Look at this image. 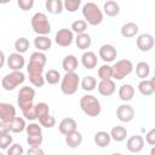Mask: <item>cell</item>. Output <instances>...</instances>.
<instances>
[{
	"instance_id": "cell-1",
	"label": "cell",
	"mask_w": 155,
	"mask_h": 155,
	"mask_svg": "<svg viewBox=\"0 0 155 155\" xmlns=\"http://www.w3.org/2000/svg\"><path fill=\"white\" fill-rule=\"evenodd\" d=\"M81 12L85 18L84 21L90 25H99L103 22V12L98 7V5L94 2L90 1V2L84 4Z\"/></svg>"
},
{
	"instance_id": "cell-2",
	"label": "cell",
	"mask_w": 155,
	"mask_h": 155,
	"mask_svg": "<svg viewBox=\"0 0 155 155\" xmlns=\"http://www.w3.org/2000/svg\"><path fill=\"white\" fill-rule=\"evenodd\" d=\"M80 108L90 117H97L102 113V105L97 97L92 94H85L80 98Z\"/></svg>"
},
{
	"instance_id": "cell-3",
	"label": "cell",
	"mask_w": 155,
	"mask_h": 155,
	"mask_svg": "<svg viewBox=\"0 0 155 155\" xmlns=\"http://www.w3.org/2000/svg\"><path fill=\"white\" fill-rule=\"evenodd\" d=\"M31 29L36 35H45L47 36L51 33V23L47 16L42 12H36L33 15L30 19Z\"/></svg>"
},
{
	"instance_id": "cell-4",
	"label": "cell",
	"mask_w": 155,
	"mask_h": 155,
	"mask_svg": "<svg viewBox=\"0 0 155 155\" xmlns=\"http://www.w3.org/2000/svg\"><path fill=\"white\" fill-rule=\"evenodd\" d=\"M79 85L80 78L76 73H65L61 81V91L67 96H71L78 91Z\"/></svg>"
},
{
	"instance_id": "cell-5",
	"label": "cell",
	"mask_w": 155,
	"mask_h": 155,
	"mask_svg": "<svg viewBox=\"0 0 155 155\" xmlns=\"http://www.w3.org/2000/svg\"><path fill=\"white\" fill-rule=\"evenodd\" d=\"M25 132H27V143L29 147L35 148V147L41 145V143L44 140V136H42L41 126L39 124L30 122L29 125H27Z\"/></svg>"
},
{
	"instance_id": "cell-6",
	"label": "cell",
	"mask_w": 155,
	"mask_h": 155,
	"mask_svg": "<svg viewBox=\"0 0 155 155\" xmlns=\"http://www.w3.org/2000/svg\"><path fill=\"white\" fill-rule=\"evenodd\" d=\"M25 80V75L22 71H11L6 74L1 80V87L5 91H13L16 87L22 85Z\"/></svg>"
},
{
	"instance_id": "cell-7",
	"label": "cell",
	"mask_w": 155,
	"mask_h": 155,
	"mask_svg": "<svg viewBox=\"0 0 155 155\" xmlns=\"http://www.w3.org/2000/svg\"><path fill=\"white\" fill-rule=\"evenodd\" d=\"M111 68H113V79L122 80L133 71V63L130 59H120L114 65H111Z\"/></svg>"
},
{
	"instance_id": "cell-8",
	"label": "cell",
	"mask_w": 155,
	"mask_h": 155,
	"mask_svg": "<svg viewBox=\"0 0 155 155\" xmlns=\"http://www.w3.org/2000/svg\"><path fill=\"white\" fill-rule=\"evenodd\" d=\"M34 98H35V90L29 86H23L19 92H18V98H17V104L21 110L34 105Z\"/></svg>"
},
{
	"instance_id": "cell-9",
	"label": "cell",
	"mask_w": 155,
	"mask_h": 155,
	"mask_svg": "<svg viewBox=\"0 0 155 155\" xmlns=\"http://www.w3.org/2000/svg\"><path fill=\"white\" fill-rule=\"evenodd\" d=\"M74 41V33L68 28L59 29L54 35V42L61 47H68Z\"/></svg>"
},
{
	"instance_id": "cell-10",
	"label": "cell",
	"mask_w": 155,
	"mask_h": 155,
	"mask_svg": "<svg viewBox=\"0 0 155 155\" xmlns=\"http://www.w3.org/2000/svg\"><path fill=\"white\" fill-rule=\"evenodd\" d=\"M98 54H99V58L108 64L115 61V58L117 57V51L111 44H104L99 47Z\"/></svg>"
},
{
	"instance_id": "cell-11",
	"label": "cell",
	"mask_w": 155,
	"mask_h": 155,
	"mask_svg": "<svg viewBox=\"0 0 155 155\" xmlns=\"http://www.w3.org/2000/svg\"><path fill=\"white\" fill-rule=\"evenodd\" d=\"M6 63H7V67L12 71H21L22 68L25 65V59H24L23 54L13 52L6 58Z\"/></svg>"
},
{
	"instance_id": "cell-12",
	"label": "cell",
	"mask_w": 155,
	"mask_h": 155,
	"mask_svg": "<svg viewBox=\"0 0 155 155\" xmlns=\"http://www.w3.org/2000/svg\"><path fill=\"white\" fill-rule=\"evenodd\" d=\"M116 117L121 122H130L134 119V109L130 104H121L116 109Z\"/></svg>"
},
{
	"instance_id": "cell-13",
	"label": "cell",
	"mask_w": 155,
	"mask_h": 155,
	"mask_svg": "<svg viewBox=\"0 0 155 155\" xmlns=\"http://www.w3.org/2000/svg\"><path fill=\"white\" fill-rule=\"evenodd\" d=\"M136 44H137V47L139 51L148 52L154 47V36L151 34H148V33L140 34V35H138Z\"/></svg>"
},
{
	"instance_id": "cell-14",
	"label": "cell",
	"mask_w": 155,
	"mask_h": 155,
	"mask_svg": "<svg viewBox=\"0 0 155 155\" xmlns=\"http://www.w3.org/2000/svg\"><path fill=\"white\" fill-rule=\"evenodd\" d=\"M16 117V108L6 102H0V121L8 124Z\"/></svg>"
},
{
	"instance_id": "cell-15",
	"label": "cell",
	"mask_w": 155,
	"mask_h": 155,
	"mask_svg": "<svg viewBox=\"0 0 155 155\" xmlns=\"http://www.w3.org/2000/svg\"><path fill=\"white\" fill-rule=\"evenodd\" d=\"M126 148L130 153H133V154H137L139 151L143 150L144 148V139L142 136L139 134H134V136H131L127 142H126Z\"/></svg>"
},
{
	"instance_id": "cell-16",
	"label": "cell",
	"mask_w": 155,
	"mask_h": 155,
	"mask_svg": "<svg viewBox=\"0 0 155 155\" xmlns=\"http://www.w3.org/2000/svg\"><path fill=\"white\" fill-rule=\"evenodd\" d=\"M97 90L102 96L109 97L115 92L116 86H115V82H114L113 79H110V80H101L97 84Z\"/></svg>"
},
{
	"instance_id": "cell-17",
	"label": "cell",
	"mask_w": 155,
	"mask_h": 155,
	"mask_svg": "<svg viewBox=\"0 0 155 155\" xmlns=\"http://www.w3.org/2000/svg\"><path fill=\"white\" fill-rule=\"evenodd\" d=\"M76 128H78V124H76V121L73 117H64L59 122V125H58L59 132L62 134H64V136H67V134L76 131Z\"/></svg>"
},
{
	"instance_id": "cell-18",
	"label": "cell",
	"mask_w": 155,
	"mask_h": 155,
	"mask_svg": "<svg viewBox=\"0 0 155 155\" xmlns=\"http://www.w3.org/2000/svg\"><path fill=\"white\" fill-rule=\"evenodd\" d=\"M97 62H98L97 54L94 52H92V51H85L82 53V56H81V63H82L84 68H86L88 70L96 68L97 67Z\"/></svg>"
},
{
	"instance_id": "cell-19",
	"label": "cell",
	"mask_w": 155,
	"mask_h": 155,
	"mask_svg": "<svg viewBox=\"0 0 155 155\" xmlns=\"http://www.w3.org/2000/svg\"><path fill=\"white\" fill-rule=\"evenodd\" d=\"M78 65H79V62L74 54H67L62 61V68L64 69L65 73H75V70L78 69Z\"/></svg>"
},
{
	"instance_id": "cell-20",
	"label": "cell",
	"mask_w": 155,
	"mask_h": 155,
	"mask_svg": "<svg viewBox=\"0 0 155 155\" xmlns=\"http://www.w3.org/2000/svg\"><path fill=\"white\" fill-rule=\"evenodd\" d=\"M93 142L99 148H107L110 144L111 138H110L109 132H107V131H98L93 136Z\"/></svg>"
},
{
	"instance_id": "cell-21",
	"label": "cell",
	"mask_w": 155,
	"mask_h": 155,
	"mask_svg": "<svg viewBox=\"0 0 155 155\" xmlns=\"http://www.w3.org/2000/svg\"><path fill=\"white\" fill-rule=\"evenodd\" d=\"M138 91L140 94L143 96H151L155 92V84H154V79H145V80H140L138 84Z\"/></svg>"
},
{
	"instance_id": "cell-22",
	"label": "cell",
	"mask_w": 155,
	"mask_h": 155,
	"mask_svg": "<svg viewBox=\"0 0 155 155\" xmlns=\"http://www.w3.org/2000/svg\"><path fill=\"white\" fill-rule=\"evenodd\" d=\"M138 30H139V28H138V24L137 23H134V22H127V23H125L121 27L120 33H121V35L124 38L130 39V38L136 36L138 34Z\"/></svg>"
},
{
	"instance_id": "cell-23",
	"label": "cell",
	"mask_w": 155,
	"mask_h": 155,
	"mask_svg": "<svg viewBox=\"0 0 155 155\" xmlns=\"http://www.w3.org/2000/svg\"><path fill=\"white\" fill-rule=\"evenodd\" d=\"M34 46H35V48H38L39 52H44V51H47L51 48L52 41L48 36L36 35V38L34 39Z\"/></svg>"
},
{
	"instance_id": "cell-24",
	"label": "cell",
	"mask_w": 155,
	"mask_h": 155,
	"mask_svg": "<svg viewBox=\"0 0 155 155\" xmlns=\"http://www.w3.org/2000/svg\"><path fill=\"white\" fill-rule=\"evenodd\" d=\"M65 143L69 148L71 149H75V148H79L82 143V134L76 130L69 134L65 136Z\"/></svg>"
},
{
	"instance_id": "cell-25",
	"label": "cell",
	"mask_w": 155,
	"mask_h": 155,
	"mask_svg": "<svg viewBox=\"0 0 155 155\" xmlns=\"http://www.w3.org/2000/svg\"><path fill=\"white\" fill-rule=\"evenodd\" d=\"M119 98L124 102H130L134 96V87L130 84H124L119 88Z\"/></svg>"
},
{
	"instance_id": "cell-26",
	"label": "cell",
	"mask_w": 155,
	"mask_h": 155,
	"mask_svg": "<svg viewBox=\"0 0 155 155\" xmlns=\"http://www.w3.org/2000/svg\"><path fill=\"white\" fill-rule=\"evenodd\" d=\"M8 127H10V132L13 133H21L23 131H25L27 124H25V119L21 117V116H16L15 119H12L8 122Z\"/></svg>"
},
{
	"instance_id": "cell-27",
	"label": "cell",
	"mask_w": 155,
	"mask_h": 155,
	"mask_svg": "<svg viewBox=\"0 0 155 155\" xmlns=\"http://www.w3.org/2000/svg\"><path fill=\"white\" fill-rule=\"evenodd\" d=\"M75 44H76L78 48H80V50H82V51H86L87 48H90V46H91V44H92L91 35L87 34V33H82V34L76 35V38H75Z\"/></svg>"
},
{
	"instance_id": "cell-28",
	"label": "cell",
	"mask_w": 155,
	"mask_h": 155,
	"mask_svg": "<svg viewBox=\"0 0 155 155\" xmlns=\"http://www.w3.org/2000/svg\"><path fill=\"white\" fill-rule=\"evenodd\" d=\"M109 134H110V138L113 140H115V142H122L127 137V130L124 126H114L110 130Z\"/></svg>"
},
{
	"instance_id": "cell-29",
	"label": "cell",
	"mask_w": 155,
	"mask_h": 155,
	"mask_svg": "<svg viewBox=\"0 0 155 155\" xmlns=\"http://www.w3.org/2000/svg\"><path fill=\"white\" fill-rule=\"evenodd\" d=\"M103 11L108 17H115L120 13V5L114 0H109V1L104 2Z\"/></svg>"
},
{
	"instance_id": "cell-30",
	"label": "cell",
	"mask_w": 155,
	"mask_h": 155,
	"mask_svg": "<svg viewBox=\"0 0 155 155\" xmlns=\"http://www.w3.org/2000/svg\"><path fill=\"white\" fill-rule=\"evenodd\" d=\"M45 7L52 15H59L64 10L63 8V2L61 0H47L45 2Z\"/></svg>"
},
{
	"instance_id": "cell-31",
	"label": "cell",
	"mask_w": 155,
	"mask_h": 155,
	"mask_svg": "<svg viewBox=\"0 0 155 155\" xmlns=\"http://www.w3.org/2000/svg\"><path fill=\"white\" fill-rule=\"evenodd\" d=\"M136 74L140 80H145L150 74V65L147 62H138L136 65Z\"/></svg>"
},
{
	"instance_id": "cell-32",
	"label": "cell",
	"mask_w": 155,
	"mask_h": 155,
	"mask_svg": "<svg viewBox=\"0 0 155 155\" xmlns=\"http://www.w3.org/2000/svg\"><path fill=\"white\" fill-rule=\"evenodd\" d=\"M44 78H45V82H47V84H50V85H56V84H58L59 80L62 79L59 71L56 70V69H48V70L45 73Z\"/></svg>"
},
{
	"instance_id": "cell-33",
	"label": "cell",
	"mask_w": 155,
	"mask_h": 155,
	"mask_svg": "<svg viewBox=\"0 0 155 155\" xmlns=\"http://www.w3.org/2000/svg\"><path fill=\"white\" fill-rule=\"evenodd\" d=\"M29 46H30L29 40H28L27 38H24V36L18 38V39L15 41V50H16L17 53H21V54L25 53V52L28 51Z\"/></svg>"
},
{
	"instance_id": "cell-34",
	"label": "cell",
	"mask_w": 155,
	"mask_h": 155,
	"mask_svg": "<svg viewBox=\"0 0 155 155\" xmlns=\"http://www.w3.org/2000/svg\"><path fill=\"white\" fill-rule=\"evenodd\" d=\"M97 74L101 80H110V79H113V68H111V65L104 63L103 65H101L98 68Z\"/></svg>"
},
{
	"instance_id": "cell-35",
	"label": "cell",
	"mask_w": 155,
	"mask_h": 155,
	"mask_svg": "<svg viewBox=\"0 0 155 155\" xmlns=\"http://www.w3.org/2000/svg\"><path fill=\"white\" fill-rule=\"evenodd\" d=\"M96 87H97V80H96V78H93V76H91V75L82 78V80H81V88H82L84 91L91 92V91H93Z\"/></svg>"
},
{
	"instance_id": "cell-36",
	"label": "cell",
	"mask_w": 155,
	"mask_h": 155,
	"mask_svg": "<svg viewBox=\"0 0 155 155\" xmlns=\"http://www.w3.org/2000/svg\"><path fill=\"white\" fill-rule=\"evenodd\" d=\"M86 29H87V23L84 19H76V21H74L71 23V27H70V30L73 33H75L76 35L82 34V33H86Z\"/></svg>"
},
{
	"instance_id": "cell-37",
	"label": "cell",
	"mask_w": 155,
	"mask_h": 155,
	"mask_svg": "<svg viewBox=\"0 0 155 155\" xmlns=\"http://www.w3.org/2000/svg\"><path fill=\"white\" fill-rule=\"evenodd\" d=\"M27 71H28V75L29 76H35V75H42L44 73V67L38 64V63H34V62H30L27 64Z\"/></svg>"
},
{
	"instance_id": "cell-38",
	"label": "cell",
	"mask_w": 155,
	"mask_h": 155,
	"mask_svg": "<svg viewBox=\"0 0 155 155\" xmlns=\"http://www.w3.org/2000/svg\"><path fill=\"white\" fill-rule=\"evenodd\" d=\"M38 120H39V125L45 128H52L56 125V119L51 114H46V115L39 117Z\"/></svg>"
},
{
	"instance_id": "cell-39",
	"label": "cell",
	"mask_w": 155,
	"mask_h": 155,
	"mask_svg": "<svg viewBox=\"0 0 155 155\" xmlns=\"http://www.w3.org/2000/svg\"><path fill=\"white\" fill-rule=\"evenodd\" d=\"M30 62H34V63H38L42 67H45L46 62H47V57L44 52H39V51H35L30 54V58H29Z\"/></svg>"
},
{
	"instance_id": "cell-40",
	"label": "cell",
	"mask_w": 155,
	"mask_h": 155,
	"mask_svg": "<svg viewBox=\"0 0 155 155\" xmlns=\"http://www.w3.org/2000/svg\"><path fill=\"white\" fill-rule=\"evenodd\" d=\"M81 6V0H65L63 2V8L67 10L68 12H75L80 8Z\"/></svg>"
},
{
	"instance_id": "cell-41",
	"label": "cell",
	"mask_w": 155,
	"mask_h": 155,
	"mask_svg": "<svg viewBox=\"0 0 155 155\" xmlns=\"http://www.w3.org/2000/svg\"><path fill=\"white\" fill-rule=\"evenodd\" d=\"M35 113H36V119H39L46 114H50L48 104L45 102H39L38 104H35Z\"/></svg>"
},
{
	"instance_id": "cell-42",
	"label": "cell",
	"mask_w": 155,
	"mask_h": 155,
	"mask_svg": "<svg viewBox=\"0 0 155 155\" xmlns=\"http://www.w3.org/2000/svg\"><path fill=\"white\" fill-rule=\"evenodd\" d=\"M22 114L24 116L25 120H29V121H34L36 120V113H35V104L31 105V107H28L25 109L22 110Z\"/></svg>"
},
{
	"instance_id": "cell-43",
	"label": "cell",
	"mask_w": 155,
	"mask_h": 155,
	"mask_svg": "<svg viewBox=\"0 0 155 155\" xmlns=\"http://www.w3.org/2000/svg\"><path fill=\"white\" fill-rule=\"evenodd\" d=\"M24 149L21 144L18 143H12L8 148H7V154L6 155H23Z\"/></svg>"
},
{
	"instance_id": "cell-44",
	"label": "cell",
	"mask_w": 155,
	"mask_h": 155,
	"mask_svg": "<svg viewBox=\"0 0 155 155\" xmlns=\"http://www.w3.org/2000/svg\"><path fill=\"white\" fill-rule=\"evenodd\" d=\"M13 142V138L10 133L0 136V149H7Z\"/></svg>"
},
{
	"instance_id": "cell-45",
	"label": "cell",
	"mask_w": 155,
	"mask_h": 155,
	"mask_svg": "<svg viewBox=\"0 0 155 155\" xmlns=\"http://www.w3.org/2000/svg\"><path fill=\"white\" fill-rule=\"evenodd\" d=\"M29 81L33 86L35 87H42L45 85V78L44 75H35V76H29Z\"/></svg>"
},
{
	"instance_id": "cell-46",
	"label": "cell",
	"mask_w": 155,
	"mask_h": 155,
	"mask_svg": "<svg viewBox=\"0 0 155 155\" xmlns=\"http://www.w3.org/2000/svg\"><path fill=\"white\" fill-rule=\"evenodd\" d=\"M17 5L21 10L28 11V10H31V7L34 6V0H18Z\"/></svg>"
},
{
	"instance_id": "cell-47",
	"label": "cell",
	"mask_w": 155,
	"mask_h": 155,
	"mask_svg": "<svg viewBox=\"0 0 155 155\" xmlns=\"http://www.w3.org/2000/svg\"><path fill=\"white\" fill-rule=\"evenodd\" d=\"M145 142L149 145H154L155 144V128H151L147 134H145Z\"/></svg>"
},
{
	"instance_id": "cell-48",
	"label": "cell",
	"mask_w": 155,
	"mask_h": 155,
	"mask_svg": "<svg viewBox=\"0 0 155 155\" xmlns=\"http://www.w3.org/2000/svg\"><path fill=\"white\" fill-rule=\"evenodd\" d=\"M27 155H45V151L40 147H35V148L29 147V149L27 150Z\"/></svg>"
},
{
	"instance_id": "cell-49",
	"label": "cell",
	"mask_w": 155,
	"mask_h": 155,
	"mask_svg": "<svg viewBox=\"0 0 155 155\" xmlns=\"http://www.w3.org/2000/svg\"><path fill=\"white\" fill-rule=\"evenodd\" d=\"M6 133H10V127H8V124L0 121V136L6 134Z\"/></svg>"
},
{
	"instance_id": "cell-50",
	"label": "cell",
	"mask_w": 155,
	"mask_h": 155,
	"mask_svg": "<svg viewBox=\"0 0 155 155\" xmlns=\"http://www.w3.org/2000/svg\"><path fill=\"white\" fill-rule=\"evenodd\" d=\"M5 62H6V57H5V53H4V52L0 50V68H2V67H4Z\"/></svg>"
},
{
	"instance_id": "cell-51",
	"label": "cell",
	"mask_w": 155,
	"mask_h": 155,
	"mask_svg": "<svg viewBox=\"0 0 155 155\" xmlns=\"http://www.w3.org/2000/svg\"><path fill=\"white\" fill-rule=\"evenodd\" d=\"M149 155H155V148H154V147L151 148V150H150V154H149Z\"/></svg>"
},
{
	"instance_id": "cell-52",
	"label": "cell",
	"mask_w": 155,
	"mask_h": 155,
	"mask_svg": "<svg viewBox=\"0 0 155 155\" xmlns=\"http://www.w3.org/2000/svg\"><path fill=\"white\" fill-rule=\"evenodd\" d=\"M111 155H122L121 153H114V154H111Z\"/></svg>"
},
{
	"instance_id": "cell-53",
	"label": "cell",
	"mask_w": 155,
	"mask_h": 155,
	"mask_svg": "<svg viewBox=\"0 0 155 155\" xmlns=\"http://www.w3.org/2000/svg\"><path fill=\"white\" fill-rule=\"evenodd\" d=\"M0 155H4V154H2V153H0Z\"/></svg>"
}]
</instances>
